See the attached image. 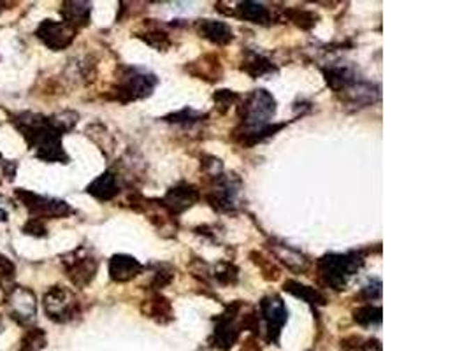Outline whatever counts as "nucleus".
I'll return each instance as SVG.
<instances>
[{
  "mask_svg": "<svg viewBox=\"0 0 469 351\" xmlns=\"http://www.w3.org/2000/svg\"><path fill=\"white\" fill-rule=\"evenodd\" d=\"M243 111H245L243 123H245L246 134L255 136V139H257V134L268 132V123L276 113V102L269 92L255 90L245 102Z\"/></svg>",
  "mask_w": 469,
  "mask_h": 351,
  "instance_id": "obj_1",
  "label": "nucleus"
},
{
  "mask_svg": "<svg viewBox=\"0 0 469 351\" xmlns=\"http://www.w3.org/2000/svg\"><path fill=\"white\" fill-rule=\"evenodd\" d=\"M362 258L357 255H327L318 262L320 274L334 290H343L350 276L359 271Z\"/></svg>",
  "mask_w": 469,
  "mask_h": 351,
  "instance_id": "obj_2",
  "label": "nucleus"
},
{
  "mask_svg": "<svg viewBox=\"0 0 469 351\" xmlns=\"http://www.w3.org/2000/svg\"><path fill=\"white\" fill-rule=\"evenodd\" d=\"M45 311L53 322H69L77 311V300L63 286H53L45 295Z\"/></svg>",
  "mask_w": 469,
  "mask_h": 351,
  "instance_id": "obj_3",
  "label": "nucleus"
},
{
  "mask_svg": "<svg viewBox=\"0 0 469 351\" xmlns=\"http://www.w3.org/2000/svg\"><path fill=\"white\" fill-rule=\"evenodd\" d=\"M20 201L26 205L30 214L33 218L40 219V218H62V216H67L72 212V209L66 204L63 201H56V198H48V197H40V195L30 194V192L25 190H18L16 192Z\"/></svg>",
  "mask_w": 469,
  "mask_h": 351,
  "instance_id": "obj_4",
  "label": "nucleus"
},
{
  "mask_svg": "<svg viewBox=\"0 0 469 351\" xmlns=\"http://www.w3.org/2000/svg\"><path fill=\"white\" fill-rule=\"evenodd\" d=\"M155 83H157V79L151 74L141 72L137 69H129L118 84V97L121 100L143 99V97L150 95Z\"/></svg>",
  "mask_w": 469,
  "mask_h": 351,
  "instance_id": "obj_5",
  "label": "nucleus"
},
{
  "mask_svg": "<svg viewBox=\"0 0 469 351\" xmlns=\"http://www.w3.org/2000/svg\"><path fill=\"white\" fill-rule=\"evenodd\" d=\"M77 30L63 22H53V20H45L37 29L36 36L48 46L49 49H66L74 40Z\"/></svg>",
  "mask_w": 469,
  "mask_h": 351,
  "instance_id": "obj_6",
  "label": "nucleus"
},
{
  "mask_svg": "<svg viewBox=\"0 0 469 351\" xmlns=\"http://www.w3.org/2000/svg\"><path fill=\"white\" fill-rule=\"evenodd\" d=\"M36 295L32 290L26 288H13L8 297V307L13 318L22 325L32 322L36 318Z\"/></svg>",
  "mask_w": 469,
  "mask_h": 351,
  "instance_id": "obj_7",
  "label": "nucleus"
},
{
  "mask_svg": "<svg viewBox=\"0 0 469 351\" xmlns=\"http://www.w3.org/2000/svg\"><path fill=\"white\" fill-rule=\"evenodd\" d=\"M262 316L268 323L269 337L272 341H278L279 332L286 322V307L279 297H266L261 304Z\"/></svg>",
  "mask_w": 469,
  "mask_h": 351,
  "instance_id": "obj_8",
  "label": "nucleus"
},
{
  "mask_svg": "<svg viewBox=\"0 0 469 351\" xmlns=\"http://www.w3.org/2000/svg\"><path fill=\"white\" fill-rule=\"evenodd\" d=\"M97 272V262L90 256H76L67 265V276L76 286H86Z\"/></svg>",
  "mask_w": 469,
  "mask_h": 351,
  "instance_id": "obj_9",
  "label": "nucleus"
},
{
  "mask_svg": "<svg viewBox=\"0 0 469 351\" xmlns=\"http://www.w3.org/2000/svg\"><path fill=\"white\" fill-rule=\"evenodd\" d=\"M141 263L129 255H114L109 262L111 279L118 283L130 281L141 272Z\"/></svg>",
  "mask_w": 469,
  "mask_h": 351,
  "instance_id": "obj_10",
  "label": "nucleus"
},
{
  "mask_svg": "<svg viewBox=\"0 0 469 351\" xmlns=\"http://www.w3.org/2000/svg\"><path fill=\"white\" fill-rule=\"evenodd\" d=\"M199 198V192L190 185H180V187L169 190L165 197V205L173 212H181L187 208L194 205Z\"/></svg>",
  "mask_w": 469,
  "mask_h": 351,
  "instance_id": "obj_11",
  "label": "nucleus"
},
{
  "mask_svg": "<svg viewBox=\"0 0 469 351\" xmlns=\"http://www.w3.org/2000/svg\"><path fill=\"white\" fill-rule=\"evenodd\" d=\"M90 11H92V6L89 2H66L62 8L63 23L77 30L89 23Z\"/></svg>",
  "mask_w": 469,
  "mask_h": 351,
  "instance_id": "obj_12",
  "label": "nucleus"
},
{
  "mask_svg": "<svg viewBox=\"0 0 469 351\" xmlns=\"http://www.w3.org/2000/svg\"><path fill=\"white\" fill-rule=\"evenodd\" d=\"M89 194H92L93 197L99 198V201H109L114 195L118 194V183L116 176L113 172H104L102 176H99L95 181L89 187Z\"/></svg>",
  "mask_w": 469,
  "mask_h": 351,
  "instance_id": "obj_13",
  "label": "nucleus"
},
{
  "mask_svg": "<svg viewBox=\"0 0 469 351\" xmlns=\"http://www.w3.org/2000/svg\"><path fill=\"white\" fill-rule=\"evenodd\" d=\"M202 37L215 44H227L232 40V30L225 23L215 22V20H204L199 26Z\"/></svg>",
  "mask_w": 469,
  "mask_h": 351,
  "instance_id": "obj_14",
  "label": "nucleus"
},
{
  "mask_svg": "<svg viewBox=\"0 0 469 351\" xmlns=\"http://www.w3.org/2000/svg\"><path fill=\"white\" fill-rule=\"evenodd\" d=\"M238 334L239 330L234 325V320L229 318V316H222L217 325V330H215L217 346L222 348V350H229L236 343V339H238Z\"/></svg>",
  "mask_w": 469,
  "mask_h": 351,
  "instance_id": "obj_15",
  "label": "nucleus"
},
{
  "mask_svg": "<svg viewBox=\"0 0 469 351\" xmlns=\"http://www.w3.org/2000/svg\"><path fill=\"white\" fill-rule=\"evenodd\" d=\"M238 9L239 16L252 23H266L269 18L268 9L262 4H257V2H243V4H239Z\"/></svg>",
  "mask_w": 469,
  "mask_h": 351,
  "instance_id": "obj_16",
  "label": "nucleus"
},
{
  "mask_svg": "<svg viewBox=\"0 0 469 351\" xmlns=\"http://www.w3.org/2000/svg\"><path fill=\"white\" fill-rule=\"evenodd\" d=\"M285 290L286 292L293 293L295 297H302V299L308 300L309 304H325V299H323L318 292H315V290L309 288V286L299 285V283L295 281L285 283Z\"/></svg>",
  "mask_w": 469,
  "mask_h": 351,
  "instance_id": "obj_17",
  "label": "nucleus"
},
{
  "mask_svg": "<svg viewBox=\"0 0 469 351\" xmlns=\"http://www.w3.org/2000/svg\"><path fill=\"white\" fill-rule=\"evenodd\" d=\"M46 346V336L43 330L33 329L26 332L22 341V350L20 351H40Z\"/></svg>",
  "mask_w": 469,
  "mask_h": 351,
  "instance_id": "obj_18",
  "label": "nucleus"
},
{
  "mask_svg": "<svg viewBox=\"0 0 469 351\" xmlns=\"http://www.w3.org/2000/svg\"><path fill=\"white\" fill-rule=\"evenodd\" d=\"M355 322H359L360 325H378L381 322V309L380 307L366 306L360 307L355 311Z\"/></svg>",
  "mask_w": 469,
  "mask_h": 351,
  "instance_id": "obj_19",
  "label": "nucleus"
},
{
  "mask_svg": "<svg viewBox=\"0 0 469 351\" xmlns=\"http://www.w3.org/2000/svg\"><path fill=\"white\" fill-rule=\"evenodd\" d=\"M16 267L15 263L8 258V256L0 255V278L2 279H11L15 276Z\"/></svg>",
  "mask_w": 469,
  "mask_h": 351,
  "instance_id": "obj_20",
  "label": "nucleus"
},
{
  "mask_svg": "<svg viewBox=\"0 0 469 351\" xmlns=\"http://www.w3.org/2000/svg\"><path fill=\"white\" fill-rule=\"evenodd\" d=\"M23 231H25V234L37 235V237H40V235L46 234V228H45V225H43V219H37V218L30 219L29 224L23 227Z\"/></svg>",
  "mask_w": 469,
  "mask_h": 351,
  "instance_id": "obj_21",
  "label": "nucleus"
},
{
  "mask_svg": "<svg viewBox=\"0 0 469 351\" xmlns=\"http://www.w3.org/2000/svg\"><path fill=\"white\" fill-rule=\"evenodd\" d=\"M236 99H238V97H236V93L229 92V90H222V92H218L217 95H215V100H217L218 104H222V106H225V107H227L229 104L234 102Z\"/></svg>",
  "mask_w": 469,
  "mask_h": 351,
  "instance_id": "obj_22",
  "label": "nucleus"
}]
</instances>
